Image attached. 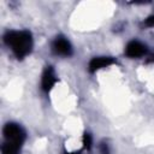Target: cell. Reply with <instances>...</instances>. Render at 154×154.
Here are the masks:
<instances>
[{
  "mask_svg": "<svg viewBox=\"0 0 154 154\" xmlns=\"http://www.w3.org/2000/svg\"><path fill=\"white\" fill-rule=\"evenodd\" d=\"M4 41L18 59L25 58L32 48V37L31 34L26 30L7 31L4 36Z\"/></svg>",
  "mask_w": 154,
  "mask_h": 154,
  "instance_id": "cell-1",
  "label": "cell"
},
{
  "mask_svg": "<svg viewBox=\"0 0 154 154\" xmlns=\"http://www.w3.org/2000/svg\"><path fill=\"white\" fill-rule=\"evenodd\" d=\"M4 136L7 142H12L19 146H23L25 141V131L14 123H8L4 126Z\"/></svg>",
  "mask_w": 154,
  "mask_h": 154,
  "instance_id": "cell-2",
  "label": "cell"
},
{
  "mask_svg": "<svg viewBox=\"0 0 154 154\" xmlns=\"http://www.w3.org/2000/svg\"><path fill=\"white\" fill-rule=\"evenodd\" d=\"M52 51L57 55L70 57L72 54V46L70 41L64 36H57L52 43Z\"/></svg>",
  "mask_w": 154,
  "mask_h": 154,
  "instance_id": "cell-3",
  "label": "cell"
},
{
  "mask_svg": "<svg viewBox=\"0 0 154 154\" xmlns=\"http://www.w3.org/2000/svg\"><path fill=\"white\" fill-rule=\"evenodd\" d=\"M147 53V47L137 40L130 41L125 47V54L129 58H141Z\"/></svg>",
  "mask_w": 154,
  "mask_h": 154,
  "instance_id": "cell-4",
  "label": "cell"
},
{
  "mask_svg": "<svg viewBox=\"0 0 154 154\" xmlns=\"http://www.w3.org/2000/svg\"><path fill=\"white\" fill-rule=\"evenodd\" d=\"M55 83H57L55 72H54L52 66H47L45 69L43 73H42V77H41V88H42V90L48 93L54 87Z\"/></svg>",
  "mask_w": 154,
  "mask_h": 154,
  "instance_id": "cell-5",
  "label": "cell"
},
{
  "mask_svg": "<svg viewBox=\"0 0 154 154\" xmlns=\"http://www.w3.org/2000/svg\"><path fill=\"white\" fill-rule=\"evenodd\" d=\"M114 63V59L111 57H95L89 61L88 70L89 72H96L103 67H107Z\"/></svg>",
  "mask_w": 154,
  "mask_h": 154,
  "instance_id": "cell-6",
  "label": "cell"
},
{
  "mask_svg": "<svg viewBox=\"0 0 154 154\" xmlns=\"http://www.w3.org/2000/svg\"><path fill=\"white\" fill-rule=\"evenodd\" d=\"M83 144L87 149H89L91 147V136L89 134H84L83 135Z\"/></svg>",
  "mask_w": 154,
  "mask_h": 154,
  "instance_id": "cell-7",
  "label": "cell"
},
{
  "mask_svg": "<svg viewBox=\"0 0 154 154\" xmlns=\"http://www.w3.org/2000/svg\"><path fill=\"white\" fill-rule=\"evenodd\" d=\"M144 25H146V26H148V28L154 26V14L149 16V17H148V18L144 20Z\"/></svg>",
  "mask_w": 154,
  "mask_h": 154,
  "instance_id": "cell-8",
  "label": "cell"
},
{
  "mask_svg": "<svg viewBox=\"0 0 154 154\" xmlns=\"http://www.w3.org/2000/svg\"><path fill=\"white\" fill-rule=\"evenodd\" d=\"M101 152H102V154H108V153H109L107 144H105V143H103V144L101 146Z\"/></svg>",
  "mask_w": 154,
  "mask_h": 154,
  "instance_id": "cell-9",
  "label": "cell"
},
{
  "mask_svg": "<svg viewBox=\"0 0 154 154\" xmlns=\"http://www.w3.org/2000/svg\"><path fill=\"white\" fill-rule=\"evenodd\" d=\"M70 154H78V153H70Z\"/></svg>",
  "mask_w": 154,
  "mask_h": 154,
  "instance_id": "cell-10",
  "label": "cell"
}]
</instances>
